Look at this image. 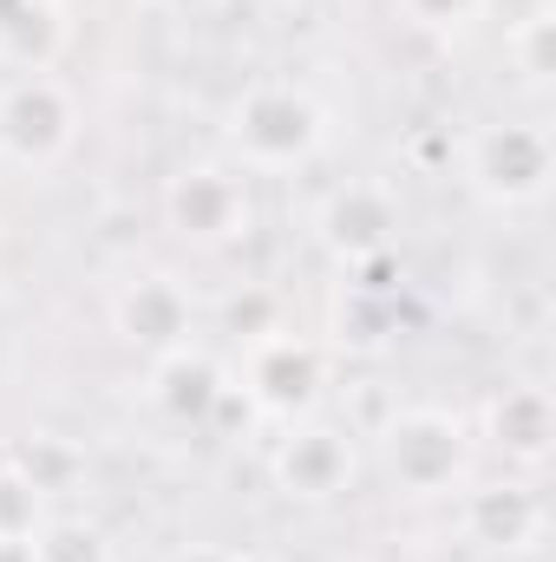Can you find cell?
<instances>
[{"label": "cell", "mask_w": 556, "mask_h": 562, "mask_svg": "<svg viewBox=\"0 0 556 562\" xmlns=\"http://www.w3.org/2000/svg\"><path fill=\"white\" fill-rule=\"evenodd\" d=\"M465 537L478 550H498V557H518L544 537V497L531 484H491V491H465Z\"/></svg>", "instance_id": "obj_10"}, {"label": "cell", "mask_w": 556, "mask_h": 562, "mask_svg": "<svg viewBox=\"0 0 556 562\" xmlns=\"http://www.w3.org/2000/svg\"><path fill=\"white\" fill-rule=\"evenodd\" d=\"M0 562H33V550H26V543H13V537H0Z\"/></svg>", "instance_id": "obj_20"}, {"label": "cell", "mask_w": 556, "mask_h": 562, "mask_svg": "<svg viewBox=\"0 0 556 562\" xmlns=\"http://www.w3.org/2000/svg\"><path fill=\"white\" fill-rule=\"evenodd\" d=\"M164 216H170V229H177L184 243H197V249H230V243H243L249 223H256L249 177H243L236 164H216V157L184 164V170L164 183Z\"/></svg>", "instance_id": "obj_5"}, {"label": "cell", "mask_w": 556, "mask_h": 562, "mask_svg": "<svg viewBox=\"0 0 556 562\" xmlns=\"http://www.w3.org/2000/svg\"><path fill=\"white\" fill-rule=\"evenodd\" d=\"M223 150L243 177H288L327 150V112L308 86L256 79L223 112Z\"/></svg>", "instance_id": "obj_1"}, {"label": "cell", "mask_w": 556, "mask_h": 562, "mask_svg": "<svg viewBox=\"0 0 556 562\" xmlns=\"http://www.w3.org/2000/svg\"><path fill=\"white\" fill-rule=\"evenodd\" d=\"M170 562H236V550H223V543H184Z\"/></svg>", "instance_id": "obj_18"}, {"label": "cell", "mask_w": 556, "mask_h": 562, "mask_svg": "<svg viewBox=\"0 0 556 562\" xmlns=\"http://www.w3.org/2000/svg\"><path fill=\"white\" fill-rule=\"evenodd\" d=\"M236 562H281V557H269V550H236Z\"/></svg>", "instance_id": "obj_21"}, {"label": "cell", "mask_w": 556, "mask_h": 562, "mask_svg": "<svg viewBox=\"0 0 556 562\" xmlns=\"http://www.w3.org/2000/svg\"><path fill=\"white\" fill-rule=\"evenodd\" d=\"M13 464H20V471H26L46 497H59V491H66V477L79 471V458H73V451H59L53 438H33L26 451H13Z\"/></svg>", "instance_id": "obj_16"}, {"label": "cell", "mask_w": 556, "mask_h": 562, "mask_svg": "<svg viewBox=\"0 0 556 562\" xmlns=\"http://www.w3.org/2000/svg\"><path fill=\"white\" fill-rule=\"evenodd\" d=\"M321 380H327V360L308 334L269 327L243 347V406H256L263 419H308L321 400Z\"/></svg>", "instance_id": "obj_6"}, {"label": "cell", "mask_w": 556, "mask_h": 562, "mask_svg": "<svg viewBox=\"0 0 556 562\" xmlns=\"http://www.w3.org/2000/svg\"><path fill=\"white\" fill-rule=\"evenodd\" d=\"M46 517H53V497H46V491L13 464V458H0V537L26 543Z\"/></svg>", "instance_id": "obj_14"}, {"label": "cell", "mask_w": 556, "mask_h": 562, "mask_svg": "<svg viewBox=\"0 0 556 562\" xmlns=\"http://www.w3.org/2000/svg\"><path fill=\"white\" fill-rule=\"evenodd\" d=\"M485 438H491L511 464L537 471V464L551 458V445H556L551 393H544V386H504V393L491 400V413H485Z\"/></svg>", "instance_id": "obj_12"}, {"label": "cell", "mask_w": 556, "mask_h": 562, "mask_svg": "<svg viewBox=\"0 0 556 562\" xmlns=\"http://www.w3.org/2000/svg\"><path fill=\"white\" fill-rule=\"evenodd\" d=\"M556 144L537 119H498L465 138V190L485 210H537L551 196Z\"/></svg>", "instance_id": "obj_3"}, {"label": "cell", "mask_w": 556, "mask_h": 562, "mask_svg": "<svg viewBox=\"0 0 556 562\" xmlns=\"http://www.w3.org/2000/svg\"><path fill=\"white\" fill-rule=\"evenodd\" d=\"M400 13H407V26L419 33H452V26H465L485 0H393Z\"/></svg>", "instance_id": "obj_17"}, {"label": "cell", "mask_w": 556, "mask_h": 562, "mask_svg": "<svg viewBox=\"0 0 556 562\" xmlns=\"http://www.w3.org/2000/svg\"><path fill=\"white\" fill-rule=\"evenodd\" d=\"M112 327L138 347L144 360H164V353H184L197 347V307H190V288L177 276H138L119 288L112 301Z\"/></svg>", "instance_id": "obj_9"}, {"label": "cell", "mask_w": 556, "mask_h": 562, "mask_svg": "<svg viewBox=\"0 0 556 562\" xmlns=\"http://www.w3.org/2000/svg\"><path fill=\"white\" fill-rule=\"evenodd\" d=\"M504 46H511V66L531 79V86H551L556 72V20L537 7V13H524L511 33H504Z\"/></svg>", "instance_id": "obj_15"}, {"label": "cell", "mask_w": 556, "mask_h": 562, "mask_svg": "<svg viewBox=\"0 0 556 562\" xmlns=\"http://www.w3.org/2000/svg\"><path fill=\"white\" fill-rule=\"evenodd\" d=\"M151 7H164V13H210V7H223V0H151Z\"/></svg>", "instance_id": "obj_19"}, {"label": "cell", "mask_w": 556, "mask_h": 562, "mask_svg": "<svg viewBox=\"0 0 556 562\" xmlns=\"http://www.w3.org/2000/svg\"><path fill=\"white\" fill-rule=\"evenodd\" d=\"M33 562H119L112 537L92 524V517H73V510H53L33 537H26Z\"/></svg>", "instance_id": "obj_13"}, {"label": "cell", "mask_w": 556, "mask_h": 562, "mask_svg": "<svg viewBox=\"0 0 556 562\" xmlns=\"http://www.w3.org/2000/svg\"><path fill=\"white\" fill-rule=\"evenodd\" d=\"M374 451L400 497H452L471 477V425L445 406H400L380 425Z\"/></svg>", "instance_id": "obj_2"}, {"label": "cell", "mask_w": 556, "mask_h": 562, "mask_svg": "<svg viewBox=\"0 0 556 562\" xmlns=\"http://www.w3.org/2000/svg\"><path fill=\"white\" fill-rule=\"evenodd\" d=\"M314 229H321L327 256L354 269V262L393 249V236H400V196H393V183H380V177H354V183H341V190L321 203Z\"/></svg>", "instance_id": "obj_8"}, {"label": "cell", "mask_w": 556, "mask_h": 562, "mask_svg": "<svg viewBox=\"0 0 556 562\" xmlns=\"http://www.w3.org/2000/svg\"><path fill=\"white\" fill-rule=\"evenodd\" d=\"M230 393H236V386L223 380V367H216L210 353H197V347L151 360V406H157L164 419L203 425L210 413H223V406H230Z\"/></svg>", "instance_id": "obj_11"}, {"label": "cell", "mask_w": 556, "mask_h": 562, "mask_svg": "<svg viewBox=\"0 0 556 562\" xmlns=\"http://www.w3.org/2000/svg\"><path fill=\"white\" fill-rule=\"evenodd\" d=\"M73 138H79V99L46 66L20 72L0 92V157L13 170H53L73 150Z\"/></svg>", "instance_id": "obj_4"}, {"label": "cell", "mask_w": 556, "mask_h": 562, "mask_svg": "<svg viewBox=\"0 0 556 562\" xmlns=\"http://www.w3.org/2000/svg\"><path fill=\"white\" fill-rule=\"evenodd\" d=\"M269 477L294 504H334L354 484V438L327 419H288L269 451Z\"/></svg>", "instance_id": "obj_7"}]
</instances>
